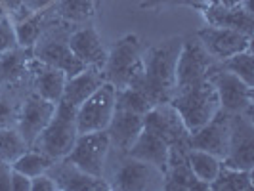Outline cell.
I'll list each match as a JSON object with an SVG mask.
<instances>
[{"instance_id": "22", "label": "cell", "mask_w": 254, "mask_h": 191, "mask_svg": "<svg viewBox=\"0 0 254 191\" xmlns=\"http://www.w3.org/2000/svg\"><path fill=\"white\" fill-rule=\"evenodd\" d=\"M103 82L105 80H103L102 69H98V67H84L80 73H76L73 76H67L62 100L71 103L73 107H78L84 100H88Z\"/></svg>"}, {"instance_id": "7", "label": "cell", "mask_w": 254, "mask_h": 191, "mask_svg": "<svg viewBox=\"0 0 254 191\" xmlns=\"http://www.w3.org/2000/svg\"><path fill=\"white\" fill-rule=\"evenodd\" d=\"M109 151H111V141L105 130L78 134L75 145L65 157V161L73 163L90 176L105 178V163Z\"/></svg>"}, {"instance_id": "35", "label": "cell", "mask_w": 254, "mask_h": 191, "mask_svg": "<svg viewBox=\"0 0 254 191\" xmlns=\"http://www.w3.org/2000/svg\"><path fill=\"white\" fill-rule=\"evenodd\" d=\"M12 165L0 161V191H12Z\"/></svg>"}, {"instance_id": "12", "label": "cell", "mask_w": 254, "mask_h": 191, "mask_svg": "<svg viewBox=\"0 0 254 191\" xmlns=\"http://www.w3.org/2000/svg\"><path fill=\"white\" fill-rule=\"evenodd\" d=\"M229 130H231V113L224 111L222 107L216 115L199 130H195L188 138V147L203 149L218 157L220 161L226 157L229 145Z\"/></svg>"}, {"instance_id": "40", "label": "cell", "mask_w": 254, "mask_h": 191, "mask_svg": "<svg viewBox=\"0 0 254 191\" xmlns=\"http://www.w3.org/2000/svg\"><path fill=\"white\" fill-rule=\"evenodd\" d=\"M212 2H216L220 6H226V8H235V6H241L243 4V0H212Z\"/></svg>"}, {"instance_id": "14", "label": "cell", "mask_w": 254, "mask_h": 191, "mask_svg": "<svg viewBox=\"0 0 254 191\" xmlns=\"http://www.w3.org/2000/svg\"><path fill=\"white\" fill-rule=\"evenodd\" d=\"M143 128L161 136L168 145L188 143V138H190V130L186 128L180 113L170 102L153 105L143 115Z\"/></svg>"}, {"instance_id": "20", "label": "cell", "mask_w": 254, "mask_h": 191, "mask_svg": "<svg viewBox=\"0 0 254 191\" xmlns=\"http://www.w3.org/2000/svg\"><path fill=\"white\" fill-rule=\"evenodd\" d=\"M204 19L208 21V25L214 27H226V29H233L245 33L249 37H253L254 31V17L251 10H245L243 6H235V8H226L220 6L216 2L208 4L203 10Z\"/></svg>"}, {"instance_id": "30", "label": "cell", "mask_w": 254, "mask_h": 191, "mask_svg": "<svg viewBox=\"0 0 254 191\" xmlns=\"http://www.w3.org/2000/svg\"><path fill=\"white\" fill-rule=\"evenodd\" d=\"M27 149L29 145L17 132V128H0V161L12 165Z\"/></svg>"}, {"instance_id": "34", "label": "cell", "mask_w": 254, "mask_h": 191, "mask_svg": "<svg viewBox=\"0 0 254 191\" xmlns=\"http://www.w3.org/2000/svg\"><path fill=\"white\" fill-rule=\"evenodd\" d=\"M12 191H31V178L25 176L23 172H17L12 168Z\"/></svg>"}, {"instance_id": "28", "label": "cell", "mask_w": 254, "mask_h": 191, "mask_svg": "<svg viewBox=\"0 0 254 191\" xmlns=\"http://www.w3.org/2000/svg\"><path fill=\"white\" fill-rule=\"evenodd\" d=\"M222 69H226L229 73L237 75L241 80H245L247 84L254 86V58H253V48L249 50L237 52L233 56H229L224 62H216Z\"/></svg>"}, {"instance_id": "15", "label": "cell", "mask_w": 254, "mask_h": 191, "mask_svg": "<svg viewBox=\"0 0 254 191\" xmlns=\"http://www.w3.org/2000/svg\"><path fill=\"white\" fill-rule=\"evenodd\" d=\"M188 143H178L170 145V155H168V166L165 172V184L163 190L172 191H191V190H208V186L199 182L195 174L191 172L188 159Z\"/></svg>"}, {"instance_id": "11", "label": "cell", "mask_w": 254, "mask_h": 191, "mask_svg": "<svg viewBox=\"0 0 254 191\" xmlns=\"http://www.w3.org/2000/svg\"><path fill=\"white\" fill-rule=\"evenodd\" d=\"M54 111H56V103L40 98L35 92L27 94L25 98L21 100L15 128L21 134V138L27 141L29 147H33V143L40 136V132L50 123V119L54 117Z\"/></svg>"}, {"instance_id": "21", "label": "cell", "mask_w": 254, "mask_h": 191, "mask_svg": "<svg viewBox=\"0 0 254 191\" xmlns=\"http://www.w3.org/2000/svg\"><path fill=\"white\" fill-rule=\"evenodd\" d=\"M127 155L145 161L149 165L157 166L163 174L166 172L168 166V155H170V145L166 143L161 136H157L155 132L143 128L141 134L138 136V140L134 141V145L128 149Z\"/></svg>"}, {"instance_id": "4", "label": "cell", "mask_w": 254, "mask_h": 191, "mask_svg": "<svg viewBox=\"0 0 254 191\" xmlns=\"http://www.w3.org/2000/svg\"><path fill=\"white\" fill-rule=\"evenodd\" d=\"M170 103L180 113L186 128L190 130V134H193L195 130H199L203 125H206L220 109L218 92L210 80H204L203 84L193 86L186 92H178L170 100Z\"/></svg>"}, {"instance_id": "10", "label": "cell", "mask_w": 254, "mask_h": 191, "mask_svg": "<svg viewBox=\"0 0 254 191\" xmlns=\"http://www.w3.org/2000/svg\"><path fill=\"white\" fill-rule=\"evenodd\" d=\"M115 111V86L103 82L88 100L76 107V132L90 134L107 130Z\"/></svg>"}, {"instance_id": "6", "label": "cell", "mask_w": 254, "mask_h": 191, "mask_svg": "<svg viewBox=\"0 0 254 191\" xmlns=\"http://www.w3.org/2000/svg\"><path fill=\"white\" fill-rule=\"evenodd\" d=\"M214 65V60L203 48L197 37H184L182 50L176 64V94L186 92L208 80V73ZM174 94V96H176Z\"/></svg>"}, {"instance_id": "8", "label": "cell", "mask_w": 254, "mask_h": 191, "mask_svg": "<svg viewBox=\"0 0 254 191\" xmlns=\"http://www.w3.org/2000/svg\"><path fill=\"white\" fill-rule=\"evenodd\" d=\"M208 80L214 84L218 92V100L220 107L228 113H253L254 103V86L247 84L237 75L229 73L226 69H222L214 62Z\"/></svg>"}, {"instance_id": "25", "label": "cell", "mask_w": 254, "mask_h": 191, "mask_svg": "<svg viewBox=\"0 0 254 191\" xmlns=\"http://www.w3.org/2000/svg\"><path fill=\"white\" fill-rule=\"evenodd\" d=\"M214 191H251L253 190V170H237L224 166L220 168L218 176L210 184Z\"/></svg>"}, {"instance_id": "29", "label": "cell", "mask_w": 254, "mask_h": 191, "mask_svg": "<svg viewBox=\"0 0 254 191\" xmlns=\"http://www.w3.org/2000/svg\"><path fill=\"white\" fill-rule=\"evenodd\" d=\"M115 107L117 109H125V111H132V113L145 115L153 107L149 98L138 88H119L115 90Z\"/></svg>"}, {"instance_id": "19", "label": "cell", "mask_w": 254, "mask_h": 191, "mask_svg": "<svg viewBox=\"0 0 254 191\" xmlns=\"http://www.w3.org/2000/svg\"><path fill=\"white\" fill-rule=\"evenodd\" d=\"M69 48L86 67L102 69L107 58V50L103 46L102 38L94 27H80L71 31L69 35Z\"/></svg>"}, {"instance_id": "5", "label": "cell", "mask_w": 254, "mask_h": 191, "mask_svg": "<svg viewBox=\"0 0 254 191\" xmlns=\"http://www.w3.org/2000/svg\"><path fill=\"white\" fill-rule=\"evenodd\" d=\"M119 165L107 180L109 190L119 191H145L163 190L165 174L145 161L134 159L127 153H119Z\"/></svg>"}, {"instance_id": "38", "label": "cell", "mask_w": 254, "mask_h": 191, "mask_svg": "<svg viewBox=\"0 0 254 191\" xmlns=\"http://www.w3.org/2000/svg\"><path fill=\"white\" fill-rule=\"evenodd\" d=\"M166 4H182V0H141L140 8L141 10H147V8L166 6Z\"/></svg>"}, {"instance_id": "16", "label": "cell", "mask_w": 254, "mask_h": 191, "mask_svg": "<svg viewBox=\"0 0 254 191\" xmlns=\"http://www.w3.org/2000/svg\"><path fill=\"white\" fill-rule=\"evenodd\" d=\"M50 174L58 190H73V191H100V190H109V184L105 178H96L90 176L86 172H82L78 166H75L73 163L60 159L48 168Z\"/></svg>"}, {"instance_id": "32", "label": "cell", "mask_w": 254, "mask_h": 191, "mask_svg": "<svg viewBox=\"0 0 254 191\" xmlns=\"http://www.w3.org/2000/svg\"><path fill=\"white\" fill-rule=\"evenodd\" d=\"M17 37H15V27L10 17H0V54L17 48Z\"/></svg>"}, {"instance_id": "1", "label": "cell", "mask_w": 254, "mask_h": 191, "mask_svg": "<svg viewBox=\"0 0 254 191\" xmlns=\"http://www.w3.org/2000/svg\"><path fill=\"white\" fill-rule=\"evenodd\" d=\"M184 37H170L141 54V73L132 88L141 90L153 105L170 102L176 94V64Z\"/></svg>"}, {"instance_id": "23", "label": "cell", "mask_w": 254, "mask_h": 191, "mask_svg": "<svg viewBox=\"0 0 254 191\" xmlns=\"http://www.w3.org/2000/svg\"><path fill=\"white\" fill-rule=\"evenodd\" d=\"M186 159H188V165H190L191 172L195 174V178L206 184L210 190V184L214 182L222 168V161L214 155L203 151V149H195V147H188Z\"/></svg>"}, {"instance_id": "27", "label": "cell", "mask_w": 254, "mask_h": 191, "mask_svg": "<svg viewBox=\"0 0 254 191\" xmlns=\"http://www.w3.org/2000/svg\"><path fill=\"white\" fill-rule=\"evenodd\" d=\"M54 163H56V161L50 159L48 155L40 153L38 149L29 147L23 155H19V157L13 161L12 168L13 170H17V172H23V174L29 176V178H35V176H38V174L48 172V168H50Z\"/></svg>"}, {"instance_id": "17", "label": "cell", "mask_w": 254, "mask_h": 191, "mask_svg": "<svg viewBox=\"0 0 254 191\" xmlns=\"http://www.w3.org/2000/svg\"><path fill=\"white\" fill-rule=\"evenodd\" d=\"M141 130H143V115L115 107L113 117L105 132L109 136L111 147H115L117 153H128L134 141L138 140Z\"/></svg>"}, {"instance_id": "37", "label": "cell", "mask_w": 254, "mask_h": 191, "mask_svg": "<svg viewBox=\"0 0 254 191\" xmlns=\"http://www.w3.org/2000/svg\"><path fill=\"white\" fill-rule=\"evenodd\" d=\"M23 6L31 13H37V12H44L54 6V0H23Z\"/></svg>"}, {"instance_id": "36", "label": "cell", "mask_w": 254, "mask_h": 191, "mask_svg": "<svg viewBox=\"0 0 254 191\" xmlns=\"http://www.w3.org/2000/svg\"><path fill=\"white\" fill-rule=\"evenodd\" d=\"M23 6V0H0V17H10Z\"/></svg>"}, {"instance_id": "2", "label": "cell", "mask_w": 254, "mask_h": 191, "mask_svg": "<svg viewBox=\"0 0 254 191\" xmlns=\"http://www.w3.org/2000/svg\"><path fill=\"white\" fill-rule=\"evenodd\" d=\"M78 132H76V107L71 103L60 102L56 103V111L46 128L40 132L37 141L33 143V149L48 155L54 161L65 159L73 149Z\"/></svg>"}, {"instance_id": "18", "label": "cell", "mask_w": 254, "mask_h": 191, "mask_svg": "<svg viewBox=\"0 0 254 191\" xmlns=\"http://www.w3.org/2000/svg\"><path fill=\"white\" fill-rule=\"evenodd\" d=\"M29 69H31V88H33V92L48 102H60L64 96L65 82H67L65 71L42 64L37 58H33L29 62Z\"/></svg>"}, {"instance_id": "26", "label": "cell", "mask_w": 254, "mask_h": 191, "mask_svg": "<svg viewBox=\"0 0 254 191\" xmlns=\"http://www.w3.org/2000/svg\"><path fill=\"white\" fill-rule=\"evenodd\" d=\"M50 10V8H48ZM48 10L44 12H37V13H31L27 19L15 23V37H17V44L21 48H31L37 44L38 37L42 33V29L46 25V17H48Z\"/></svg>"}, {"instance_id": "24", "label": "cell", "mask_w": 254, "mask_h": 191, "mask_svg": "<svg viewBox=\"0 0 254 191\" xmlns=\"http://www.w3.org/2000/svg\"><path fill=\"white\" fill-rule=\"evenodd\" d=\"M52 10L67 23H86L96 13V0H54Z\"/></svg>"}, {"instance_id": "33", "label": "cell", "mask_w": 254, "mask_h": 191, "mask_svg": "<svg viewBox=\"0 0 254 191\" xmlns=\"http://www.w3.org/2000/svg\"><path fill=\"white\" fill-rule=\"evenodd\" d=\"M31 191H58V186L48 172L31 178Z\"/></svg>"}, {"instance_id": "31", "label": "cell", "mask_w": 254, "mask_h": 191, "mask_svg": "<svg viewBox=\"0 0 254 191\" xmlns=\"http://www.w3.org/2000/svg\"><path fill=\"white\" fill-rule=\"evenodd\" d=\"M19 103L12 96L0 94V128H15L17 113H19Z\"/></svg>"}, {"instance_id": "13", "label": "cell", "mask_w": 254, "mask_h": 191, "mask_svg": "<svg viewBox=\"0 0 254 191\" xmlns=\"http://www.w3.org/2000/svg\"><path fill=\"white\" fill-rule=\"evenodd\" d=\"M195 37L201 40L203 48L208 52V56L214 62H224L237 52L253 48V37L233 29H226V27L208 25L197 31Z\"/></svg>"}, {"instance_id": "3", "label": "cell", "mask_w": 254, "mask_h": 191, "mask_svg": "<svg viewBox=\"0 0 254 191\" xmlns=\"http://www.w3.org/2000/svg\"><path fill=\"white\" fill-rule=\"evenodd\" d=\"M141 42L138 35H127L119 38L113 48L107 52L102 67L103 80L113 84L115 90L134 86L141 73Z\"/></svg>"}, {"instance_id": "9", "label": "cell", "mask_w": 254, "mask_h": 191, "mask_svg": "<svg viewBox=\"0 0 254 191\" xmlns=\"http://www.w3.org/2000/svg\"><path fill=\"white\" fill-rule=\"evenodd\" d=\"M222 165L237 170H253L254 166V123L253 113H231L229 145Z\"/></svg>"}, {"instance_id": "39", "label": "cell", "mask_w": 254, "mask_h": 191, "mask_svg": "<svg viewBox=\"0 0 254 191\" xmlns=\"http://www.w3.org/2000/svg\"><path fill=\"white\" fill-rule=\"evenodd\" d=\"M210 2H212V0H182V4H186V6H193V8H197V10H204Z\"/></svg>"}]
</instances>
